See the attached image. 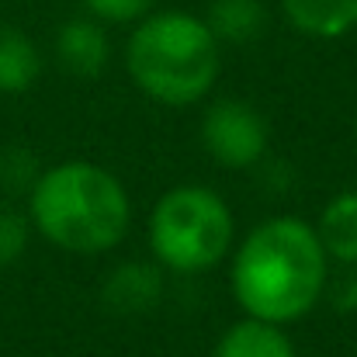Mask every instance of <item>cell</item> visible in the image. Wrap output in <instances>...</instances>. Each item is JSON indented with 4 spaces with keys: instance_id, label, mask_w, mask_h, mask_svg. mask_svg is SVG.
Masks as SVG:
<instances>
[{
    "instance_id": "obj_6",
    "label": "cell",
    "mask_w": 357,
    "mask_h": 357,
    "mask_svg": "<svg viewBox=\"0 0 357 357\" xmlns=\"http://www.w3.org/2000/svg\"><path fill=\"white\" fill-rule=\"evenodd\" d=\"M163 291H167V271L153 257L121 260L101 281V302L121 316H139L156 309L163 302Z\"/></svg>"
},
{
    "instance_id": "obj_15",
    "label": "cell",
    "mask_w": 357,
    "mask_h": 357,
    "mask_svg": "<svg viewBox=\"0 0 357 357\" xmlns=\"http://www.w3.org/2000/svg\"><path fill=\"white\" fill-rule=\"evenodd\" d=\"M84 10L101 21L105 28H119V24H135L146 14H153L160 7V0H80Z\"/></svg>"
},
{
    "instance_id": "obj_5",
    "label": "cell",
    "mask_w": 357,
    "mask_h": 357,
    "mask_svg": "<svg viewBox=\"0 0 357 357\" xmlns=\"http://www.w3.org/2000/svg\"><path fill=\"white\" fill-rule=\"evenodd\" d=\"M205 156L222 170H257L271 153V121L243 98H208L198 121Z\"/></svg>"
},
{
    "instance_id": "obj_10",
    "label": "cell",
    "mask_w": 357,
    "mask_h": 357,
    "mask_svg": "<svg viewBox=\"0 0 357 357\" xmlns=\"http://www.w3.org/2000/svg\"><path fill=\"white\" fill-rule=\"evenodd\" d=\"M42 77V49L38 42L17 28L0 21V94H28Z\"/></svg>"
},
{
    "instance_id": "obj_8",
    "label": "cell",
    "mask_w": 357,
    "mask_h": 357,
    "mask_svg": "<svg viewBox=\"0 0 357 357\" xmlns=\"http://www.w3.org/2000/svg\"><path fill=\"white\" fill-rule=\"evenodd\" d=\"M281 17L305 38L337 42L357 31V0H281Z\"/></svg>"
},
{
    "instance_id": "obj_1",
    "label": "cell",
    "mask_w": 357,
    "mask_h": 357,
    "mask_svg": "<svg viewBox=\"0 0 357 357\" xmlns=\"http://www.w3.org/2000/svg\"><path fill=\"white\" fill-rule=\"evenodd\" d=\"M330 257L312 222L271 215L257 222L229 253V295L243 316L295 326L323 305Z\"/></svg>"
},
{
    "instance_id": "obj_13",
    "label": "cell",
    "mask_w": 357,
    "mask_h": 357,
    "mask_svg": "<svg viewBox=\"0 0 357 357\" xmlns=\"http://www.w3.org/2000/svg\"><path fill=\"white\" fill-rule=\"evenodd\" d=\"M38 174H42V163L28 146H3L0 149V191L7 198H28Z\"/></svg>"
},
{
    "instance_id": "obj_14",
    "label": "cell",
    "mask_w": 357,
    "mask_h": 357,
    "mask_svg": "<svg viewBox=\"0 0 357 357\" xmlns=\"http://www.w3.org/2000/svg\"><path fill=\"white\" fill-rule=\"evenodd\" d=\"M31 236H35V229H31L28 212L17 208L10 198L0 202V271L14 267V264L28 253Z\"/></svg>"
},
{
    "instance_id": "obj_9",
    "label": "cell",
    "mask_w": 357,
    "mask_h": 357,
    "mask_svg": "<svg viewBox=\"0 0 357 357\" xmlns=\"http://www.w3.org/2000/svg\"><path fill=\"white\" fill-rule=\"evenodd\" d=\"M212 357H298V347H295L288 326L239 316L236 323H229L219 333Z\"/></svg>"
},
{
    "instance_id": "obj_12",
    "label": "cell",
    "mask_w": 357,
    "mask_h": 357,
    "mask_svg": "<svg viewBox=\"0 0 357 357\" xmlns=\"http://www.w3.org/2000/svg\"><path fill=\"white\" fill-rule=\"evenodd\" d=\"M202 17L222 45H250L267 28L264 0H208V10Z\"/></svg>"
},
{
    "instance_id": "obj_11",
    "label": "cell",
    "mask_w": 357,
    "mask_h": 357,
    "mask_svg": "<svg viewBox=\"0 0 357 357\" xmlns=\"http://www.w3.org/2000/svg\"><path fill=\"white\" fill-rule=\"evenodd\" d=\"M333 267H357V191L333 195L312 222Z\"/></svg>"
},
{
    "instance_id": "obj_3",
    "label": "cell",
    "mask_w": 357,
    "mask_h": 357,
    "mask_svg": "<svg viewBox=\"0 0 357 357\" xmlns=\"http://www.w3.org/2000/svg\"><path fill=\"white\" fill-rule=\"evenodd\" d=\"M125 73L132 87L163 108H195L215 94L222 77V42L202 14L156 7L125 38Z\"/></svg>"
},
{
    "instance_id": "obj_7",
    "label": "cell",
    "mask_w": 357,
    "mask_h": 357,
    "mask_svg": "<svg viewBox=\"0 0 357 357\" xmlns=\"http://www.w3.org/2000/svg\"><path fill=\"white\" fill-rule=\"evenodd\" d=\"M56 59L70 77H80V80L101 77L112 59L108 28L101 21H94L91 14L63 21L56 31Z\"/></svg>"
},
{
    "instance_id": "obj_2",
    "label": "cell",
    "mask_w": 357,
    "mask_h": 357,
    "mask_svg": "<svg viewBox=\"0 0 357 357\" xmlns=\"http://www.w3.org/2000/svg\"><path fill=\"white\" fill-rule=\"evenodd\" d=\"M35 236L70 257H105L132 233V195L119 174L94 160L42 167L24 198Z\"/></svg>"
},
{
    "instance_id": "obj_16",
    "label": "cell",
    "mask_w": 357,
    "mask_h": 357,
    "mask_svg": "<svg viewBox=\"0 0 357 357\" xmlns=\"http://www.w3.org/2000/svg\"><path fill=\"white\" fill-rule=\"evenodd\" d=\"M323 302L333 312H357V267H333Z\"/></svg>"
},
{
    "instance_id": "obj_4",
    "label": "cell",
    "mask_w": 357,
    "mask_h": 357,
    "mask_svg": "<svg viewBox=\"0 0 357 357\" xmlns=\"http://www.w3.org/2000/svg\"><path fill=\"white\" fill-rule=\"evenodd\" d=\"M233 205L208 184L167 188L146 215L149 257L174 278H202L236 246Z\"/></svg>"
},
{
    "instance_id": "obj_17",
    "label": "cell",
    "mask_w": 357,
    "mask_h": 357,
    "mask_svg": "<svg viewBox=\"0 0 357 357\" xmlns=\"http://www.w3.org/2000/svg\"><path fill=\"white\" fill-rule=\"evenodd\" d=\"M354 139H357V108H354Z\"/></svg>"
}]
</instances>
